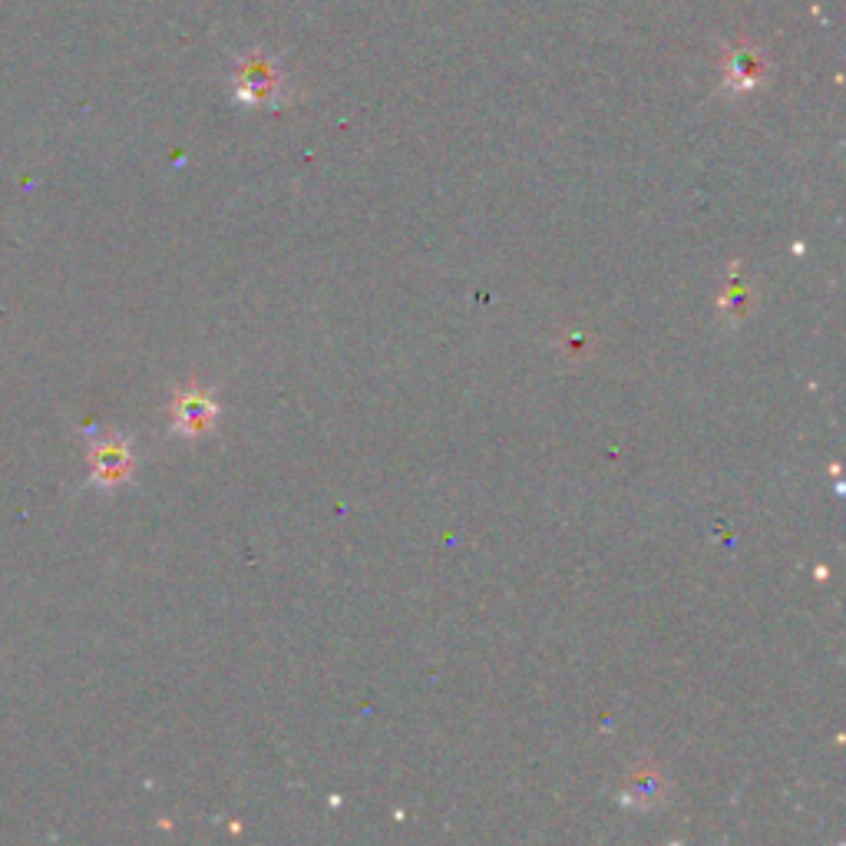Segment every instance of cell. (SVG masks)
<instances>
[{
  "instance_id": "obj_1",
  "label": "cell",
  "mask_w": 846,
  "mask_h": 846,
  "mask_svg": "<svg viewBox=\"0 0 846 846\" xmlns=\"http://www.w3.org/2000/svg\"><path fill=\"white\" fill-rule=\"evenodd\" d=\"M129 470H133V450L123 437H106L96 440L90 447V480L96 486H116L123 483Z\"/></svg>"
},
{
  "instance_id": "obj_2",
  "label": "cell",
  "mask_w": 846,
  "mask_h": 846,
  "mask_svg": "<svg viewBox=\"0 0 846 846\" xmlns=\"http://www.w3.org/2000/svg\"><path fill=\"white\" fill-rule=\"evenodd\" d=\"M172 420L179 433H202L215 423V400L202 390H186L172 404Z\"/></svg>"
},
{
  "instance_id": "obj_3",
  "label": "cell",
  "mask_w": 846,
  "mask_h": 846,
  "mask_svg": "<svg viewBox=\"0 0 846 846\" xmlns=\"http://www.w3.org/2000/svg\"><path fill=\"white\" fill-rule=\"evenodd\" d=\"M661 790H665L661 777L652 774V770H642V774L635 777V784H632L628 804H635V807H655V804H661V797H665Z\"/></svg>"
}]
</instances>
